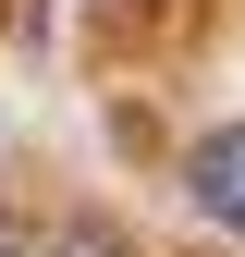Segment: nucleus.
Listing matches in <instances>:
<instances>
[{
	"instance_id": "obj_1",
	"label": "nucleus",
	"mask_w": 245,
	"mask_h": 257,
	"mask_svg": "<svg viewBox=\"0 0 245 257\" xmlns=\"http://www.w3.org/2000/svg\"><path fill=\"white\" fill-rule=\"evenodd\" d=\"M184 196H196V220L245 233V122H221V135H196V147H184Z\"/></svg>"
},
{
	"instance_id": "obj_2",
	"label": "nucleus",
	"mask_w": 245,
	"mask_h": 257,
	"mask_svg": "<svg viewBox=\"0 0 245 257\" xmlns=\"http://www.w3.org/2000/svg\"><path fill=\"white\" fill-rule=\"evenodd\" d=\"M49 257H122V233H98V220H74V233H61Z\"/></svg>"
},
{
	"instance_id": "obj_3",
	"label": "nucleus",
	"mask_w": 245,
	"mask_h": 257,
	"mask_svg": "<svg viewBox=\"0 0 245 257\" xmlns=\"http://www.w3.org/2000/svg\"><path fill=\"white\" fill-rule=\"evenodd\" d=\"M0 257H37V233H25V220H13V208H0Z\"/></svg>"
}]
</instances>
